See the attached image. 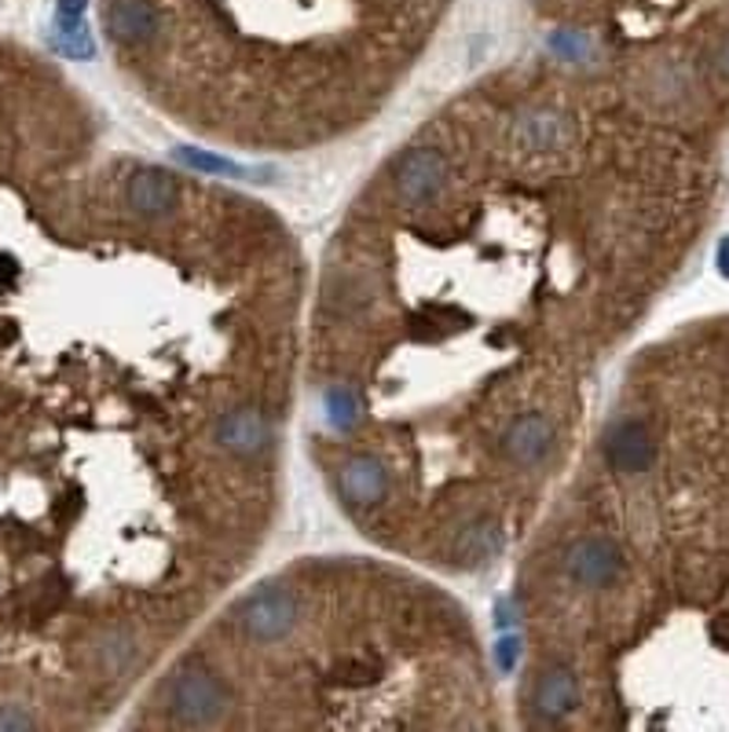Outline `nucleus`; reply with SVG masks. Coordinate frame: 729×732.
<instances>
[{
    "mask_svg": "<svg viewBox=\"0 0 729 732\" xmlns=\"http://www.w3.org/2000/svg\"><path fill=\"white\" fill-rule=\"evenodd\" d=\"M447 0H103L114 52L144 82H342L371 99Z\"/></svg>",
    "mask_w": 729,
    "mask_h": 732,
    "instance_id": "nucleus-1",
    "label": "nucleus"
},
{
    "mask_svg": "<svg viewBox=\"0 0 729 732\" xmlns=\"http://www.w3.org/2000/svg\"><path fill=\"white\" fill-rule=\"evenodd\" d=\"M301 623V594L286 583H268L246 594L232 611L235 634L249 648H272L286 641Z\"/></svg>",
    "mask_w": 729,
    "mask_h": 732,
    "instance_id": "nucleus-2",
    "label": "nucleus"
},
{
    "mask_svg": "<svg viewBox=\"0 0 729 732\" xmlns=\"http://www.w3.org/2000/svg\"><path fill=\"white\" fill-rule=\"evenodd\" d=\"M623 568H627L623 549H619L608 535H579L561 557L565 579L576 583L579 590L616 586L619 575H623Z\"/></svg>",
    "mask_w": 729,
    "mask_h": 732,
    "instance_id": "nucleus-3",
    "label": "nucleus"
},
{
    "mask_svg": "<svg viewBox=\"0 0 729 732\" xmlns=\"http://www.w3.org/2000/svg\"><path fill=\"white\" fill-rule=\"evenodd\" d=\"M605 461L616 476H642L656 461V439L645 421L623 418L605 436Z\"/></svg>",
    "mask_w": 729,
    "mask_h": 732,
    "instance_id": "nucleus-4",
    "label": "nucleus"
},
{
    "mask_svg": "<svg viewBox=\"0 0 729 732\" xmlns=\"http://www.w3.org/2000/svg\"><path fill=\"white\" fill-rule=\"evenodd\" d=\"M37 718H29L23 707H0V729H34Z\"/></svg>",
    "mask_w": 729,
    "mask_h": 732,
    "instance_id": "nucleus-5",
    "label": "nucleus"
},
{
    "mask_svg": "<svg viewBox=\"0 0 729 732\" xmlns=\"http://www.w3.org/2000/svg\"><path fill=\"white\" fill-rule=\"evenodd\" d=\"M715 70L729 82V34H726L722 41H718V48H715Z\"/></svg>",
    "mask_w": 729,
    "mask_h": 732,
    "instance_id": "nucleus-6",
    "label": "nucleus"
},
{
    "mask_svg": "<svg viewBox=\"0 0 729 732\" xmlns=\"http://www.w3.org/2000/svg\"><path fill=\"white\" fill-rule=\"evenodd\" d=\"M718 268H722V272L729 275V238L722 246H718Z\"/></svg>",
    "mask_w": 729,
    "mask_h": 732,
    "instance_id": "nucleus-7",
    "label": "nucleus"
}]
</instances>
